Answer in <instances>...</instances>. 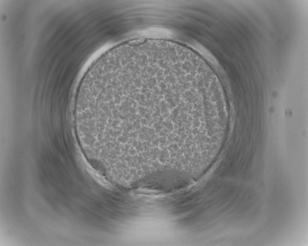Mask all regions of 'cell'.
Segmentation results:
<instances>
[{"label":"cell","mask_w":308,"mask_h":246,"mask_svg":"<svg viewBox=\"0 0 308 246\" xmlns=\"http://www.w3.org/2000/svg\"><path fill=\"white\" fill-rule=\"evenodd\" d=\"M202 97L186 61L168 51L125 52L106 59L94 82L92 116L114 147L164 153L193 132Z\"/></svg>","instance_id":"cell-1"}]
</instances>
